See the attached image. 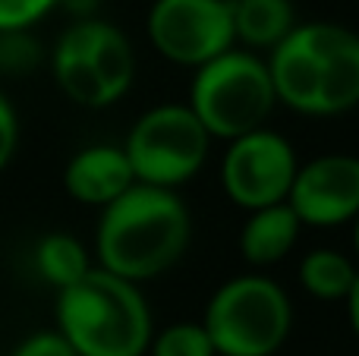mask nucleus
Instances as JSON below:
<instances>
[{"label":"nucleus","instance_id":"nucleus-1","mask_svg":"<svg viewBox=\"0 0 359 356\" xmlns=\"http://www.w3.org/2000/svg\"><path fill=\"white\" fill-rule=\"evenodd\" d=\"M192 240V218L177 189L136 183L104 205L95 237L98 268L142 284L183 259Z\"/></svg>","mask_w":359,"mask_h":356},{"label":"nucleus","instance_id":"nucleus-2","mask_svg":"<svg viewBox=\"0 0 359 356\" xmlns=\"http://www.w3.org/2000/svg\"><path fill=\"white\" fill-rule=\"evenodd\" d=\"M57 334L76 356H142L155 331L139 284L92 268L57 294Z\"/></svg>","mask_w":359,"mask_h":356},{"label":"nucleus","instance_id":"nucleus-3","mask_svg":"<svg viewBox=\"0 0 359 356\" xmlns=\"http://www.w3.org/2000/svg\"><path fill=\"white\" fill-rule=\"evenodd\" d=\"M274 85L268 67L255 50H224L196 69L189 88V111L211 139H233L255 132L271 117Z\"/></svg>","mask_w":359,"mask_h":356},{"label":"nucleus","instance_id":"nucleus-4","mask_svg":"<svg viewBox=\"0 0 359 356\" xmlns=\"http://www.w3.org/2000/svg\"><path fill=\"white\" fill-rule=\"evenodd\" d=\"M202 328L215 356H274L293 328L290 296L271 278H230L211 294Z\"/></svg>","mask_w":359,"mask_h":356},{"label":"nucleus","instance_id":"nucleus-5","mask_svg":"<svg viewBox=\"0 0 359 356\" xmlns=\"http://www.w3.org/2000/svg\"><path fill=\"white\" fill-rule=\"evenodd\" d=\"M211 136L189 104H158L133 123L123 142L136 183L177 189L202 170Z\"/></svg>","mask_w":359,"mask_h":356},{"label":"nucleus","instance_id":"nucleus-6","mask_svg":"<svg viewBox=\"0 0 359 356\" xmlns=\"http://www.w3.org/2000/svg\"><path fill=\"white\" fill-rule=\"evenodd\" d=\"M297 170L299 161L293 145L280 132L262 126L227 145L221 161V183L233 205L259 212L287 202Z\"/></svg>","mask_w":359,"mask_h":356},{"label":"nucleus","instance_id":"nucleus-7","mask_svg":"<svg viewBox=\"0 0 359 356\" xmlns=\"http://www.w3.org/2000/svg\"><path fill=\"white\" fill-rule=\"evenodd\" d=\"M149 41L164 60L205 67L233 48L230 0H155L149 10Z\"/></svg>","mask_w":359,"mask_h":356},{"label":"nucleus","instance_id":"nucleus-8","mask_svg":"<svg viewBox=\"0 0 359 356\" xmlns=\"http://www.w3.org/2000/svg\"><path fill=\"white\" fill-rule=\"evenodd\" d=\"M287 205L309 227H334L359 214V158L322 155L297 170Z\"/></svg>","mask_w":359,"mask_h":356},{"label":"nucleus","instance_id":"nucleus-9","mask_svg":"<svg viewBox=\"0 0 359 356\" xmlns=\"http://www.w3.org/2000/svg\"><path fill=\"white\" fill-rule=\"evenodd\" d=\"M299 29L318 69V117L359 107V35L337 22H306Z\"/></svg>","mask_w":359,"mask_h":356},{"label":"nucleus","instance_id":"nucleus-10","mask_svg":"<svg viewBox=\"0 0 359 356\" xmlns=\"http://www.w3.org/2000/svg\"><path fill=\"white\" fill-rule=\"evenodd\" d=\"M57 44L73 50L95 69L111 101H120L130 92L133 76H136V50L117 25L101 22V19H79L57 38Z\"/></svg>","mask_w":359,"mask_h":356},{"label":"nucleus","instance_id":"nucleus-11","mask_svg":"<svg viewBox=\"0 0 359 356\" xmlns=\"http://www.w3.org/2000/svg\"><path fill=\"white\" fill-rule=\"evenodd\" d=\"M63 186L82 205H111L114 199L136 186L123 145H88L69 158L63 170Z\"/></svg>","mask_w":359,"mask_h":356},{"label":"nucleus","instance_id":"nucleus-12","mask_svg":"<svg viewBox=\"0 0 359 356\" xmlns=\"http://www.w3.org/2000/svg\"><path fill=\"white\" fill-rule=\"evenodd\" d=\"M299 218L287 202L268 205L259 212H249L246 224L240 231V252L249 265H274L297 246Z\"/></svg>","mask_w":359,"mask_h":356},{"label":"nucleus","instance_id":"nucleus-13","mask_svg":"<svg viewBox=\"0 0 359 356\" xmlns=\"http://www.w3.org/2000/svg\"><path fill=\"white\" fill-rule=\"evenodd\" d=\"M230 19L233 41L255 50H274L299 25L293 0H230Z\"/></svg>","mask_w":359,"mask_h":356},{"label":"nucleus","instance_id":"nucleus-14","mask_svg":"<svg viewBox=\"0 0 359 356\" xmlns=\"http://www.w3.org/2000/svg\"><path fill=\"white\" fill-rule=\"evenodd\" d=\"M35 265L38 275L57 287V294L67 287H73L79 278H86L92 271L88 262V249L69 233H48L35 249Z\"/></svg>","mask_w":359,"mask_h":356},{"label":"nucleus","instance_id":"nucleus-15","mask_svg":"<svg viewBox=\"0 0 359 356\" xmlns=\"http://www.w3.org/2000/svg\"><path fill=\"white\" fill-rule=\"evenodd\" d=\"M353 281V262L334 249H316L299 262V284L318 300H347Z\"/></svg>","mask_w":359,"mask_h":356},{"label":"nucleus","instance_id":"nucleus-16","mask_svg":"<svg viewBox=\"0 0 359 356\" xmlns=\"http://www.w3.org/2000/svg\"><path fill=\"white\" fill-rule=\"evenodd\" d=\"M151 356H215L202 322H174L161 334H151Z\"/></svg>","mask_w":359,"mask_h":356},{"label":"nucleus","instance_id":"nucleus-17","mask_svg":"<svg viewBox=\"0 0 359 356\" xmlns=\"http://www.w3.org/2000/svg\"><path fill=\"white\" fill-rule=\"evenodd\" d=\"M41 60V44L25 32H0V69L6 73H29Z\"/></svg>","mask_w":359,"mask_h":356},{"label":"nucleus","instance_id":"nucleus-18","mask_svg":"<svg viewBox=\"0 0 359 356\" xmlns=\"http://www.w3.org/2000/svg\"><path fill=\"white\" fill-rule=\"evenodd\" d=\"M60 0H0V32H25Z\"/></svg>","mask_w":359,"mask_h":356},{"label":"nucleus","instance_id":"nucleus-19","mask_svg":"<svg viewBox=\"0 0 359 356\" xmlns=\"http://www.w3.org/2000/svg\"><path fill=\"white\" fill-rule=\"evenodd\" d=\"M13 356H76V353L57 331H38L32 338H25L13 350Z\"/></svg>","mask_w":359,"mask_h":356},{"label":"nucleus","instance_id":"nucleus-20","mask_svg":"<svg viewBox=\"0 0 359 356\" xmlns=\"http://www.w3.org/2000/svg\"><path fill=\"white\" fill-rule=\"evenodd\" d=\"M19 145V117L13 111V104L6 101V95H0V170L13 161Z\"/></svg>","mask_w":359,"mask_h":356},{"label":"nucleus","instance_id":"nucleus-21","mask_svg":"<svg viewBox=\"0 0 359 356\" xmlns=\"http://www.w3.org/2000/svg\"><path fill=\"white\" fill-rule=\"evenodd\" d=\"M347 313H350V325H353V331L359 338V271H356L353 287H350V294H347Z\"/></svg>","mask_w":359,"mask_h":356},{"label":"nucleus","instance_id":"nucleus-22","mask_svg":"<svg viewBox=\"0 0 359 356\" xmlns=\"http://www.w3.org/2000/svg\"><path fill=\"white\" fill-rule=\"evenodd\" d=\"M353 249H356V256H359V214L353 218Z\"/></svg>","mask_w":359,"mask_h":356}]
</instances>
